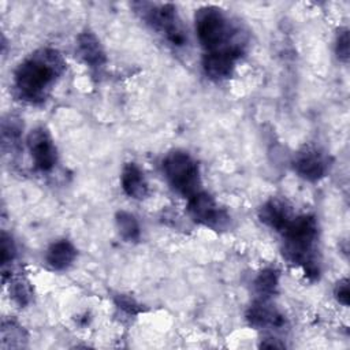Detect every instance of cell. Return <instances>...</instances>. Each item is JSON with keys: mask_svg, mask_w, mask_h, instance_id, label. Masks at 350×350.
<instances>
[{"mask_svg": "<svg viewBox=\"0 0 350 350\" xmlns=\"http://www.w3.org/2000/svg\"><path fill=\"white\" fill-rule=\"evenodd\" d=\"M335 298L338 299L339 304H342L343 306L349 305V280L347 279H342L336 283L335 290H334Z\"/></svg>", "mask_w": 350, "mask_h": 350, "instance_id": "603a6c76", "label": "cell"}, {"mask_svg": "<svg viewBox=\"0 0 350 350\" xmlns=\"http://www.w3.org/2000/svg\"><path fill=\"white\" fill-rule=\"evenodd\" d=\"M282 235L284 238V257L291 264L301 267L309 279H317L320 273L316 254L319 226L314 216H294L291 223L283 230Z\"/></svg>", "mask_w": 350, "mask_h": 350, "instance_id": "7a4b0ae2", "label": "cell"}, {"mask_svg": "<svg viewBox=\"0 0 350 350\" xmlns=\"http://www.w3.org/2000/svg\"><path fill=\"white\" fill-rule=\"evenodd\" d=\"M77 257V249L67 239H60L53 242L46 250V262L51 268L56 271H63L68 268Z\"/></svg>", "mask_w": 350, "mask_h": 350, "instance_id": "5bb4252c", "label": "cell"}, {"mask_svg": "<svg viewBox=\"0 0 350 350\" xmlns=\"http://www.w3.org/2000/svg\"><path fill=\"white\" fill-rule=\"evenodd\" d=\"M27 146L34 161V165L38 170L49 171L53 168L57 160V152L52 135L45 127L40 126L29 133Z\"/></svg>", "mask_w": 350, "mask_h": 350, "instance_id": "52a82bcc", "label": "cell"}, {"mask_svg": "<svg viewBox=\"0 0 350 350\" xmlns=\"http://www.w3.org/2000/svg\"><path fill=\"white\" fill-rule=\"evenodd\" d=\"M260 346L265 347V349H283L284 343L279 342V339H276V338H267L260 343Z\"/></svg>", "mask_w": 350, "mask_h": 350, "instance_id": "cb8c5ba5", "label": "cell"}, {"mask_svg": "<svg viewBox=\"0 0 350 350\" xmlns=\"http://www.w3.org/2000/svg\"><path fill=\"white\" fill-rule=\"evenodd\" d=\"M137 11L141 12L142 18L153 29L165 34V38L176 46H182L186 41L185 31L179 23L176 8L172 4H150L138 3L135 4Z\"/></svg>", "mask_w": 350, "mask_h": 350, "instance_id": "5b68a950", "label": "cell"}, {"mask_svg": "<svg viewBox=\"0 0 350 350\" xmlns=\"http://www.w3.org/2000/svg\"><path fill=\"white\" fill-rule=\"evenodd\" d=\"M247 323L254 328H282L286 323L284 316L272 305L268 298H258L246 312Z\"/></svg>", "mask_w": 350, "mask_h": 350, "instance_id": "30bf717a", "label": "cell"}, {"mask_svg": "<svg viewBox=\"0 0 350 350\" xmlns=\"http://www.w3.org/2000/svg\"><path fill=\"white\" fill-rule=\"evenodd\" d=\"M349 42H350L349 41V30L347 29L339 30V33L336 36V41H335V52H336L338 59L343 63H346L350 56V44Z\"/></svg>", "mask_w": 350, "mask_h": 350, "instance_id": "44dd1931", "label": "cell"}, {"mask_svg": "<svg viewBox=\"0 0 350 350\" xmlns=\"http://www.w3.org/2000/svg\"><path fill=\"white\" fill-rule=\"evenodd\" d=\"M120 183L123 191L134 200H142L148 196L149 187L146 178L135 163L124 164L120 175Z\"/></svg>", "mask_w": 350, "mask_h": 350, "instance_id": "4fadbf2b", "label": "cell"}, {"mask_svg": "<svg viewBox=\"0 0 350 350\" xmlns=\"http://www.w3.org/2000/svg\"><path fill=\"white\" fill-rule=\"evenodd\" d=\"M279 286V273L275 268H264L254 279V290L260 298H271Z\"/></svg>", "mask_w": 350, "mask_h": 350, "instance_id": "9a60e30c", "label": "cell"}, {"mask_svg": "<svg viewBox=\"0 0 350 350\" xmlns=\"http://www.w3.org/2000/svg\"><path fill=\"white\" fill-rule=\"evenodd\" d=\"M77 49L81 59L92 68H100L105 64L107 56L98 38L92 31H83L78 36Z\"/></svg>", "mask_w": 350, "mask_h": 350, "instance_id": "7c38bea8", "label": "cell"}, {"mask_svg": "<svg viewBox=\"0 0 350 350\" xmlns=\"http://www.w3.org/2000/svg\"><path fill=\"white\" fill-rule=\"evenodd\" d=\"M21 131H22V127H21L19 119H15L14 116L4 119L3 129H1L3 148H7V145H10V148L16 145L21 137Z\"/></svg>", "mask_w": 350, "mask_h": 350, "instance_id": "ac0fdd59", "label": "cell"}, {"mask_svg": "<svg viewBox=\"0 0 350 350\" xmlns=\"http://www.w3.org/2000/svg\"><path fill=\"white\" fill-rule=\"evenodd\" d=\"M116 228L120 237L127 242H135L139 239V224L134 215L126 211H119L115 216Z\"/></svg>", "mask_w": 350, "mask_h": 350, "instance_id": "2e32d148", "label": "cell"}, {"mask_svg": "<svg viewBox=\"0 0 350 350\" xmlns=\"http://www.w3.org/2000/svg\"><path fill=\"white\" fill-rule=\"evenodd\" d=\"M16 256V247L14 243V239L7 232L1 234V247H0V261L1 268L5 269L7 265H11Z\"/></svg>", "mask_w": 350, "mask_h": 350, "instance_id": "ffe728a7", "label": "cell"}, {"mask_svg": "<svg viewBox=\"0 0 350 350\" xmlns=\"http://www.w3.org/2000/svg\"><path fill=\"white\" fill-rule=\"evenodd\" d=\"M187 212L196 223L217 231L223 230L230 220V216L219 208L215 198L202 190L189 198Z\"/></svg>", "mask_w": 350, "mask_h": 350, "instance_id": "8992f818", "label": "cell"}, {"mask_svg": "<svg viewBox=\"0 0 350 350\" xmlns=\"http://www.w3.org/2000/svg\"><path fill=\"white\" fill-rule=\"evenodd\" d=\"M115 304L119 309L126 312L127 314H137L142 312V305L138 304L133 297L126 295V294H119L115 298Z\"/></svg>", "mask_w": 350, "mask_h": 350, "instance_id": "7402d4cb", "label": "cell"}, {"mask_svg": "<svg viewBox=\"0 0 350 350\" xmlns=\"http://www.w3.org/2000/svg\"><path fill=\"white\" fill-rule=\"evenodd\" d=\"M163 172L171 187L183 197L201 191V175L197 161L186 152L174 150L163 159Z\"/></svg>", "mask_w": 350, "mask_h": 350, "instance_id": "277c9868", "label": "cell"}, {"mask_svg": "<svg viewBox=\"0 0 350 350\" xmlns=\"http://www.w3.org/2000/svg\"><path fill=\"white\" fill-rule=\"evenodd\" d=\"M196 31L200 44L205 52H212L224 48H234L243 51V41L237 40L238 30L231 29L223 11L213 5H205L197 10Z\"/></svg>", "mask_w": 350, "mask_h": 350, "instance_id": "3957f363", "label": "cell"}, {"mask_svg": "<svg viewBox=\"0 0 350 350\" xmlns=\"http://www.w3.org/2000/svg\"><path fill=\"white\" fill-rule=\"evenodd\" d=\"M63 70L64 62L57 51L40 49L16 67L14 88L22 100L31 104L41 103Z\"/></svg>", "mask_w": 350, "mask_h": 350, "instance_id": "6da1fadb", "label": "cell"}, {"mask_svg": "<svg viewBox=\"0 0 350 350\" xmlns=\"http://www.w3.org/2000/svg\"><path fill=\"white\" fill-rule=\"evenodd\" d=\"M10 294L18 305H21V306L27 305L31 298L30 283L25 278H18V279L12 280L11 286H10Z\"/></svg>", "mask_w": 350, "mask_h": 350, "instance_id": "d6986e66", "label": "cell"}, {"mask_svg": "<svg viewBox=\"0 0 350 350\" xmlns=\"http://www.w3.org/2000/svg\"><path fill=\"white\" fill-rule=\"evenodd\" d=\"M243 51L234 48H224L212 52H205L202 57V67L205 74L212 79H224L231 75L235 60Z\"/></svg>", "mask_w": 350, "mask_h": 350, "instance_id": "9c48e42d", "label": "cell"}, {"mask_svg": "<svg viewBox=\"0 0 350 350\" xmlns=\"http://www.w3.org/2000/svg\"><path fill=\"white\" fill-rule=\"evenodd\" d=\"M294 213L291 211V206L280 198H271L267 202L262 204V206L258 211L260 220L268 226L269 228L283 232V230L291 223L294 219Z\"/></svg>", "mask_w": 350, "mask_h": 350, "instance_id": "8fae6325", "label": "cell"}, {"mask_svg": "<svg viewBox=\"0 0 350 350\" xmlns=\"http://www.w3.org/2000/svg\"><path fill=\"white\" fill-rule=\"evenodd\" d=\"M26 334L15 321H4L1 325V349L22 347Z\"/></svg>", "mask_w": 350, "mask_h": 350, "instance_id": "e0dca14e", "label": "cell"}, {"mask_svg": "<svg viewBox=\"0 0 350 350\" xmlns=\"http://www.w3.org/2000/svg\"><path fill=\"white\" fill-rule=\"evenodd\" d=\"M293 167L301 178L309 182L321 179L327 172V161L323 153L312 146H304L295 153Z\"/></svg>", "mask_w": 350, "mask_h": 350, "instance_id": "ba28073f", "label": "cell"}]
</instances>
